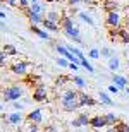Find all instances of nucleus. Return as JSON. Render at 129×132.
Here are the masks:
<instances>
[{
	"instance_id": "f257e3e1",
	"label": "nucleus",
	"mask_w": 129,
	"mask_h": 132,
	"mask_svg": "<svg viewBox=\"0 0 129 132\" xmlns=\"http://www.w3.org/2000/svg\"><path fill=\"white\" fill-rule=\"evenodd\" d=\"M60 106L65 112H76L79 108V91L76 89H65L60 96Z\"/></svg>"
},
{
	"instance_id": "f03ea898",
	"label": "nucleus",
	"mask_w": 129,
	"mask_h": 132,
	"mask_svg": "<svg viewBox=\"0 0 129 132\" xmlns=\"http://www.w3.org/2000/svg\"><path fill=\"white\" fill-rule=\"evenodd\" d=\"M60 28L64 31L69 38H72L78 45H83V39H81V31L79 28L74 24V21L71 15H62V19H60Z\"/></svg>"
},
{
	"instance_id": "7ed1b4c3",
	"label": "nucleus",
	"mask_w": 129,
	"mask_h": 132,
	"mask_svg": "<svg viewBox=\"0 0 129 132\" xmlns=\"http://www.w3.org/2000/svg\"><path fill=\"white\" fill-rule=\"evenodd\" d=\"M22 96V88L19 84H12V86H7L2 93V98L5 103H14L16 100H19Z\"/></svg>"
},
{
	"instance_id": "20e7f679",
	"label": "nucleus",
	"mask_w": 129,
	"mask_h": 132,
	"mask_svg": "<svg viewBox=\"0 0 129 132\" xmlns=\"http://www.w3.org/2000/svg\"><path fill=\"white\" fill-rule=\"evenodd\" d=\"M48 100V89L45 84H36V88L33 89V101L43 103Z\"/></svg>"
},
{
	"instance_id": "39448f33",
	"label": "nucleus",
	"mask_w": 129,
	"mask_h": 132,
	"mask_svg": "<svg viewBox=\"0 0 129 132\" xmlns=\"http://www.w3.org/2000/svg\"><path fill=\"white\" fill-rule=\"evenodd\" d=\"M33 67L31 62H24V60H21V62H16V64L10 65V72L16 74V76H26L28 70Z\"/></svg>"
},
{
	"instance_id": "423d86ee",
	"label": "nucleus",
	"mask_w": 129,
	"mask_h": 132,
	"mask_svg": "<svg viewBox=\"0 0 129 132\" xmlns=\"http://www.w3.org/2000/svg\"><path fill=\"white\" fill-rule=\"evenodd\" d=\"M105 24L109 26L110 29H119L120 28V15L119 12H110L105 17Z\"/></svg>"
},
{
	"instance_id": "0eeeda50",
	"label": "nucleus",
	"mask_w": 129,
	"mask_h": 132,
	"mask_svg": "<svg viewBox=\"0 0 129 132\" xmlns=\"http://www.w3.org/2000/svg\"><path fill=\"white\" fill-rule=\"evenodd\" d=\"M0 118L2 120H5V123H9V125H19L21 122H22V115L21 113H17V112H14V113H9V115H0Z\"/></svg>"
},
{
	"instance_id": "6e6552de",
	"label": "nucleus",
	"mask_w": 129,
	"mask_h": 132,
	"mask_svg": "<svg viewBox=\"0 0 129 132\" xmlns=\"http://www.w3.org/2000/svg\"><path fill=\"white\" fill-rule=\"evenodd\" d=\"M89 127L95 129V130H102V129L107 127V123H105V117L103 115H95V117L89 118Z\"/></svg>"
},
{
	"instance_id": "1a4fd4ad",
	"label": "nucleus",
	"mask_w": 129,
	"mask_h": 132,
	"mask_svg": "<svg viewBox=\"0 0 129 132\" xmlns=\"http://www.w3.org/2000/svg\"><path fill=\"white\" fill-rule=\"evenodd\" d=\"M41 120H43V115H41L40 108H35V110H31V112L26 115V122L28 123H38V125H40Z\"/></svg>"
},
{
	"instance_id": "9d476101",
	"label": "nucleus",
	"mask_w": 129,
	"mask_h": 132,
	"mask_svg": "<svg viewBox=\"0 0 129 132\" xmlns=\"http://www.w3.org/2000/svg\"><path fill=\"white\" fill-rule=\"evenodd\" d=\"M96 103H98V101H96L91 94L79 91V108H83V106H95Z\"/></svg>"
},
{
	"instance_id": "9b49d317",
	"label": "nucleus",
	"mask_w": 129,
	"mask_h": 132,
	"mask_svg": "<svg viewBox=\"0 0 129 132\" xmlns=\"http://www.w3.org/2000/svg\"><path fill=\"white\" fill-rule=\"evenodd\" d=\"M22 12L28 15V19L31 21V24H35V26H36V24H41V22H43V19H45V15H43V14H36V12H31L29 7H28V9H24Z\"/></svg>"
},
{
	"instance_id": "f8f14e48",
	"label": "nucleus",
	"mask_w": 129,
	"mask_h": 132,
	"mask_svg": "<svg viewBox=\"0 0 129 132\" xmlns=\"http://www.w3.org/2000/svg\"><path fill=\"white\" fill-rule=\"evenodd\" d=\"M112 82H114V86H117L119 89L127 88V79L122 77V76H119V74H112Z\"/></svg>"
},
{
	"instance_id": "ddd939ff",
	"label": "nucleus",
	"mask_w": 129,
	"mask_h": 132,
	"mask_svg": "<svg viewBox=\"0 0 129 132\" xmlns=\"http://www.w3.org/2000/svg\"><path fill=\"white\" fill-rule=\"evenodd\" d=\"M29 31L33 34H36L38 38H41V39H47V41H50V34L47 33V31H43V29H40L38 26H35V24H31L29 26Z\"/></svg>"
},
{
	"instance_id": "4468645a",
	"label": "nucleus",
	"mask_w": 129,
	"mask_h": 132,
	"mask_svg": "<svg viewBox=\"0 0 129 132\" xmlns=\"http://www.w3.org/2000/svg\"><path fill=\"white\" fill-rule=\"evenodd\" d=\"M103 117H105V123H107V127H115V125L120 122L119 117H117L115 113H103Z\"/></svg>"
},
{
	"instance_id": "2eb2a0df",
	"label": "nucleus",
	"mask_w": 129,
	"mask_h": 132,
	"mask_svg": "<svg viewBox=\"0 0 129 132\" xmlns=\"http://www.w3.org/2000/svg\"><path fill=\"white\" fill-rule=\"evenodd\" d=\"M102 7H103V10L107 12V14H110V12H117L119 4H117V0H105Z\"/></svg>"
},
{
	"instance_id": "dca6fc26",
	"label": "nucleus",
	"mask_w": 129,
	"mask_h": 132,
	"mask_svg": "<svg viewBox=\"0 0 129 132\" xmlns=\"http://www.w3.org/2000/svg\"><path fill=\"white\" fill-rule=\"evenodd\" d=\"M47 21H50V22H55V24L60 26V19H62V15L57 12V10H50L48 14H47V17H45Z\"/></svg>"
},
{
	"instance_id": "f3484780",
	"label": "nucleus",
	"mask_w": 129,
	"mask_h": 132,
	"mask_svg": "<svg viewBox=\"0 0 129 132\" xmlns=\"http://www.w3.org/2000/svg\"><path fill=\"white\" fill-rule=\"evenodd\" d=\"M2 52H4L7 57H14V55H17V48H16L14 45H10V43L4 45V46H2Z\"/></svg>"
},
{
	"instance_id": "a211bd4d",
	"label": "nucleus",
	"mask_w": 129,
	"mask_h": 132,
	"mask_svg": "<svg viewBox=\"0 0 129 132\" xmlns=\"http://www.w3.org/2000/svg\"><path fill=\"white\" fill-rule=\"evenodd\" d=\"M117 36L120 38L122 43L129 45V29H126V28H119V29H117Z\"/></svg>"
},
{
	"instance_id": "6ab92c4d",
	"label": "nucleus",
	"mask_w": 129,
	"mask_h": 132,
	"mask_svg": "<svg viewBox=\"0 0 129 132\" xmlns=\"http://www.w3.org/2000/svg\"><path fill=\"white\" fill-rule=\"evenodd\" d=\"M76 118H78V122H79L81 127H88V125H89V118H91V117H88V113L81 112V113H78V117H76Z\"/></svg>"
},
{
	"instance_id": "aec40b11",
	"label": "nucleus",
	"mask_w": 129,
	"mask_h": 132,
	"mask_svg": "<svg viewBox=\"0 0 129 132\" xmlns=\"http://www.w3.org/2000/svg\"><path fill=\"white\" fill-rule=\"evenodd\" d=\"M43 28L47 31H54V33H57V31H60V26L59 24H55V22H50V21H47V19H43Z\"/></svg>"
},
{
	"instance_id": "412c9836",
	"label": "nucleus",
	"mask_w": 129,
	"mask_h": 132,
	"mask_svg": "<svg viewBox=\"0 0 129 132\" xmlns=\"http://www.w3.org/2000/svg\"><path fill=\"white\" fill-rule=\"evenodd\" d=\"M65 48L69 50V52L74 55L78 60H83V59H85V55H83V52H81L79 48H76V46H72V45H65Z\"/></svg>"
},
{
	"instance_id": "4be33fe9",
	"label": "nucleus",
	"mask_w": 129,
	"mask_h": 132,
	"mask_svg": "<svg viewBox=\"0 0 129 132\" xmlns=\"http://www.w3.org/2000/svg\"><path fill=\"white\" fill-rule=\"evenodd\" d=\"M100 55H102V57H105V59L109 60V59H112V57H115V52L110 48V46H103V48L100 50Z\"/></svg>"
},
{
	"instance_id": "5701e85b",
	"label": "nucleus",
	"mask_w": 129,
	"mask_h": 132,
	"mask_svg": "<svg viewBox=\"0 0 129 132\" xmlns=\"http://www.w3.org/2000/svg\"><path fill=\"white\" fill-rule=\"evenodd\" d=\"M72 81V77H69V76H59V77L55 79V86H65L67 82H71Z\"/></svg>"
},
{
	"instance_id": "b1692460",
	"label": "nucleus",
	"mask_w": 129,
	"mask_h": 132,
	"mask_svg": "<svg viewBox=\"0 0 129 132\" xmlns=\"http://www.w3.org/2000/svg\"><path fill=\"white\" fill-rule=\"evenodd\" d=\"M120 65V60L117 59V57H112V59H109V69L110 70H117Z\"/></svg>"
},
{
	"instance_id": "393cba45",
	"label": "nucleus",
	"mask_w": 129,
	"mask_h": 132,
	"mask_svg": "<svg viewBox=\"0 0 129 132\" xmlns=\"http://www.w3.org/2000/svg\"><path fill=\"white\" fill-rule=\"evenodd\" d=\"M100 101L103 103V105H107V106H112V105H114V101L109 98V94L103 93V91H100Z\"/></svg>"
},
{
	"instance_id": "a878e982",
	"label": "nucleus",
	"mask_w": 129,
	"mask_h": 132,
	"mask_svg": "<svg viewBox=\"0 0 129 132\" xmlns=\"http://www.w3.org/2000/svg\"><path fill=\"white\" fill-rule=\"evenodd\" d=\"M29 9H31V12H36V14H43V10H45V4H33V5H29Z\"/></svg>"
},
{
	"instance_id": "bb28decb",
	"label": "nucleus",
	"mask_w": 129,
	"mask_h": 132,
	"mask_svg": "<svg viewBox=\"0 0 129 132\" xmlns=\"http://www.w3.org/2000/svg\"><path fill=\"white\" fill-rule=\"evenodd\" d=\"M79 17H81V21H85L86 24L95 26V21H93V17H91L89 14H86V12H79Z\"/></svg>"
},
{
	"instance_id": "cd10ccee",
	"label": "nucleus",
	"mask_w": 129,
	"mask_h": 132,
	"mask_svg": "<svg viewBox=\"0 0 129 132\" xmlns=\"http://www.w3.org/2000/svg\"><path fill=\"white\" fill-rule=\"evenodd\" d=\"M114 129H115V132H129V123H126V122H122V120H120V122L117 123Z\"/></svg>"
},
{
	"instance_id": "c85d7f7f",
	"label": "nucleus",
	"mask_w": 129,
	"mask_h": 132,
	"mask_svg": "<svg viewBox=\"0 0 129 132\" xmlns=\"http://www.w3.org/2000/svg\"><path fill=\"white\" fill-rule=\"evenodd\" d=\"M79 65H81V67H85V69H86V70H88L89 74H93V72H95L93 65L89 64V62H88V60H86V59H83V60H81V62H79Z\"/></svg>"
},
{
	"instance_id": "c756f323",
	"label": "nucleus",
	"mask_w": 129,
	"mask_h": 132,
	"mask_svg": "<svg viewBox=\"0 0 129 132\" xmlns=\"http://www.w3.org/2000/svg\"><path fill=\"white\" fill-rule=\"evenodd\" d=\"M72 82L76 84V86H78V88H85V79L81 77V76H74V77H72Z\"/></svg>"
},
{
	"instance_id": "7c9ffc66",
	"label": "nucleus",
	"mask_w": 129,
	"mask_h": 132,
	"mask_svg": "<svg viewBox=\"0 0 129 132\" xmlns=\"http://www.w3.org/2000/svg\"><path fill=\"white\" fill-rule=\"evenodd\" d=\"M57 65H60V67H69V60L64 59V57H59L57 59Z\"/></svg>"
},
{
	"instance_id": "2f4dec72",
	"label": "nucleus",
	"mask_w": 129,
	"mask_h": 132,
	"mask_svg": "<svg viewBox=\"0 0 129 132\" xmlns=\"http://www.w3.org/2000/svg\"><path fill=\"white\" fill-rule=\"evenodd\" d=\"M28 132H40V125L38 123H28Z\"/></svg>"
},
{
	"instance_id": "473e14b6",
	"label": "nucleus",
	"mask_w": 129,
	"mask_h": 132,
	"mask_svg": "<svg viewBox=\"0 0 129 132\" xmlns=\"http://www.w3.org/2000/svg\"><path fill=\"white\" fill-rule=\"evenodd\" d=\"M7 64V55L2 52V48H0V67H4V65Z\"/></svg>"
},
{
	"instance_id": "72a5a7b5",
	"label": "nucleus",
	"mask_w": 129,
	"mask_h": 132,
	"mask_svg": "<svg viewBox=\"0 0 129 132\" xmlns=\"http://www.w3.org/2000/svg\"><path fill=\"white\" fill-rule=\"evenodd\" d=\"M89 59H100V52L96 48H91L89 50Z\"/></svg>"
},
{
	"instance_id": "f704fd0d",
	"label": "nucleus",
	"mask_w": 129,
	"mask_h": 132,
	"mask_svg": "<svg viewBox=\"0 0 129 132\" xmlns=\"http://www.w3.org/2000/svg\"><path fill=\"white\" fill-rule=\"evenodd\" d=\"M29 0H19V7H21V9H22V10H24V9H28V7H29Z\"/></svg>"
},
{
	"instance_id": "c9c22d12",
	"label": "nucleus",
	"mask_w": 129,
	"mask_h": 132,
	"mask_svg": "<svg viewBox=\"0 0 129 132\" xmlns=\"http://www.w3.org/2000/svg\"><path fill=\"white\" fill-rule=\"evenodd\" d=\"M41 132H59V130H57L55 125H47V127H43V130H41Z\"/></svg>"
},
{
	"instance_id": "e433bc0d",
	"label": "nucleus",
	"mask_w": 129,
	"mask_h": 132,
	"mask_svg": "<svg viewBox=\"0 0 129 132\" xmlns=\"http://www.w3.org/2000/svg\"><path fill=\"white\" fill-rule=\"evenodd\" d=\"M12 108H14L16 112H21V110H22V103H19V101H14V103H12Z\"/></svg>"
},
{
	"instance_id": "4c0bfd02",
	"label": "nucleus",
	"mask_w": 129,
	"mask_h": 132,
	"mask_svg": "<svg viewBox=\"0 0 129 132\" xmlns=\"http://www.w3.org/2000/svg\"><path fill=\"white\" fill-rule=\"evenodd\" d=\"M5 4L10 7H19V0H5Z\"/></svg>"
},
{
	"instance_id": "58836bf2",
	"label": "nucleus",
	"mask_w": 129,
	"mask_h": 132,
	"mask_svg": "<svg viewBox=\"0 0 129 132\" xmlns=\"http://www.w3.org/2000/svg\"><path fill=\"white\" fill-rule=\"evenodd\" d=\"M71 125H72V127L76 129V130H79L81 129V125H79V122H78V118H74V120H72V122H71Z\"/></svg>"
},
{
	"instance_id": "ea45409f",
	"label": "nucleus",
	"mask_w": 129,
	"mask_h": 132,
	"mask_svg": "<svg viewBox=\"0 0 129 132\" xmlns=\"http://www.w3.org/2000/svg\"><path fill=\"white\" fill-rule=\"evenodd\" d=\"M67 4H69L71 7H76V5L81 4V0H67Z\"/></svg>"
},
{
	"instance_id": "a19ab883",
	"label": "nucleus",
	"mask_w": 129,
	"mask_h": 132,
	"mask_svg": "<svg viewBox=\"0 0 129 132\" xmlns=\"http://www.w3.org/2000/svg\"><path fill=\"white\" fill-rule=\"evenodd\" d=\"M109 91H110V93H119V88L112 84V86H109Z\"/></svg>"
},
{
	"instance_id": "79ce46f5",
	"label": "nucleus",
	"mask_w": 129,
	"mask_h": 132,
	"mask_svg": "<svg viewBox=\"0 0 129 132\" xmlns=\"http://www.w3.org/2000/svg\"><path fill=\"white\" fill-rule=\"evenodd\" d=\"M69 69L76 72V70H79V65H78V64H69Z\"/></svg>"
},
{
	"instance_id": "37998d69",
	"label": "nucleus",
	"mask_w": 129,
	"mask_h": 132,
	"mask_svg": "<svg viewBox=\"0 0 129 132\" xmlns=\"http://www.w3.org/2000/svg\"><path fill=\"white\" fill-rule=\"evenodd\" d=\"M103 132H115V129H114V127H107Z\"/></svg>"
},
{
	"instance_id": "c03bdc74",
	"label": "nucleus",
	"mask_w": 129,
	"mask_h": 132,
	"mask_svg": "<svg viewBox=\"0 0 129 132\" xmlns=\"http://www.w3.org/2000/svg\"><path fill=\"white\" fill-rule=\"evenodd\" d=\"M0 29H5V22L2 19H0Z\"/></svg>"
},
{
	"instance_id": "a18cd8bd",
	"label": "nucleus",
	"mask_w": 129,
	"mask_h": 132,
	"mask_svg": "<svg viewBox=\"0 0 129 132\" xmlns=\"http://www.w3.org/2000/svg\"><path fill=\"white\" fill-rule=\"evenodd\" d=\"M54 2H57V0H45V4H54Z\"/></svg>"
},
{
	"instance_id": "49530a36",
	"label": "nucleus",
	"mask_w": 129,
	"mask_h": 132,
	"mask_svg": "<svg viewBox=\"0 0 129 132\" xmlns=\"http://www.w3.org/2000/svg\"><path fill=\"white\" fill-rule=\"evenodd\" d=\"M126 29H129V17L126 19Z\"/></svg>"
},
{
	"instance_id": "de8ad7c7",
	"label": "nucleus",
	"mask_w": 129,
	"mask_h": 132,
	"mask_svg": "<svg viewBox=\"0 0 129 132\" xmlns=\"http://www.w3.org/2000/svg\"><path fill=\"white\" fill-rule=\"evenodd\" d=\"M5 17H7V15H5L4 12H0V19H5Z\"/></svg>"
},
{
	"instance_id": "09e8293b",
	"label": "nucleus",
	"mask_w": 129,
	"mask_h": 132,
	"mask_svg": "<svg viewBox=\"0 0 129 132\" xmlns=\"http://www.w3.org/2000/svg\"><path fill=\"white\" fill-rule=\"evenodd\" d=\"M29 4L33 5V4H38V0H29Z\"/></svg>"
},
{
	"instance_id": "8fccbe9b",
	"label": "nucleus",
	"mask_w": 129,
	"mask_h": 132,
	"mask_svg": "<svg viewBox=\"0 0 129 132\" xmlns=\"http://www.w3.org/2000/svg\"><path fill=\"white\" fill-rule=\"evenodd\" d=\"M81 2H85V4H89V2H93V0H81Z\"/></svg>"
},
{
	"instance_id": "3c124183",
	"label": "nucleus",
	"mask_w": 129,
	"mask_h": 132,
	"mask_svg": "<svg viewBox=\"0 0 129 132\" xmlns=\"http://www.w3.org/2000/svg\"><path fill=\"white\" fill-rule=\"evenodd\" d=\"M126 93H127V96H129V88H126Z\"/></svg>"
},
{
	"instance_id": "603ef678",
	"label": "nucleus",
	"mask_w": 129,
	"mask_h": 132,
	"mask_svg": "<svg viewBox=\"0 0 129 132\" xmlns=\"http://www.w3.org/2000/svg\"><path fill=\"white\" fill-rule=\"evenodd\" d=\"M76 132H85V130H81V129H79V130H76Z\"/></svg>"
},
{
	"instance_id": "864d4df0",
	"label": "nucleus",
	"mask_w": 129,
	"mask_h": 132,
	"mask_svg": "<svg viewBox=\"0 0 129 132\" xmlns=\"http://www.w3.org/2000/svg\"><path fill=\"white\" fill-rule=\"evenodd\" d=\"M127 69H129V59H127Z\"/></svg>"
},
{
	"instance_id": "5fc2aeb1",
	"label": "nucleus",
	"mask_w": 129,
	"mask_h": 132,
	"mask_svg": "<svg viewBox=\"0 0 129 132\" xmlns=\"http://www.w3.org/2000/svg\"><path fill=\"white\" fill-rule=\"evenodd\" d=\"M2 108H4V106H2V105H0V112H2Z\"/></svg>"
},
{
	"instance_id": "6e6d98bb",
	"label": "nucleus",
	"mask_w": 129,
	"mask_h": 132,
	"mask_svg": "<svg viewBox=\"0 0 129 132\" xmlns=\"http://www.w3.org/2000/svg\"><path fill=\"white\" fill-rule=\"evenodd\" d=\"M127 84H129V81H127ZM127 88H129V86H127Z\"/></svg>"
},
{
	"instance_id": "4d7b16f0",
	"label": "nucleus",
	"mask_w": 129,
	"mask_h": 132,
	"mask_svg": "<svg viewBox=\"0 0 129 132\" xmlns=\"http://www.w3.org/2000/svg\"><path fill=\"white\" fill-rule=\"evenodd\" d=\"M40 132H41V130H40Z\"/></svg>"
}]
</instances>
